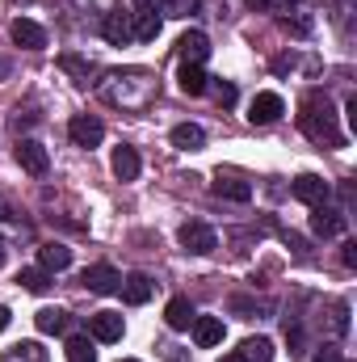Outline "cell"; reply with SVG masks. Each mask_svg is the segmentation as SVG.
<instances>
[{
  "label": "cell",
  "instance_id": "5",
  "mask_svg": "<svg viewBox=\"0 0 357 362\" xmlns=\"http://www.w3.org/2000/svg\"><path fill=\"white\" fill-rule=\"evenodd\" d=\"M290 194L298 198V202H307V206H315V202H328V194H332V185L324 177H315V173H298V177L290 181Z\"/></svg>",
  "mask_w": 357,
  "mask_h": 362
},
{
  "label": "cell",
  "instance_id": "9",
  "mask_svg": "<svg viewBox=\"0 0 357 362\" xmlns=\"http://www.w3.org/2000/svg\"><path fill=\"white\" fill-rule=\"evenodd\" d=\"M80 282L89 286L92 295H114L122 286V274L114 270V266H89V270L80 274Z\"/></svg>",
  "mask_w": 357,
  "mask_h": 362
},
{
  "label": "cell",
  "instance_id": "14",
  "mask_svg": "<svg viewBox=\"0 0 357 362\" xmlns=\"http://www.w3.org/2000/svg\"><path fill=\"white\" fill-rule=\"evenodd\" d=\"M89 329L97 341H122V316L118 312H97L89 316Z\"/></svg>",
  "mask_w": 357,
  "mask_h": 362
},
{
  "label": "cell",
  "instance_id": "29",
  "mask_svg": "<svg viewBox=\"0 0 357 362\" xmlns=\"http://www.w3.org/2000/svg\"><path fill=\"white\" fill-rule=\"evenodd\" d=\"M282 25L294 30V34H307L311 30V17H303V8H298V17H282Z\"/></svg>",
  "mask_w": 357,
  "mask_h": 362
},
{
  "label": "cell",
  "instance_id": "24",
  "mask_svg": "<svg viewBox=\"0 0 357 362\" xmlns=\"http://www.w3.org/2000/svg\"><path fill=\"white\" fill-rule=\"evenodd\" d=\"M63 358H68V362H97V350H92L89 337H68Z\"/></svg>",
  "mask_w": 357,
  "mask_h": 362
},
{
  "label": "cell",
  "instance_id": "38",
  "mask_svg": "<svg viewBox=\"0 0 357 362\" xmlns=\"http://www.w3.org/2000/svg\"><path fill=\"white\" fill-rule=\"evenodd\" d=\"M337 362H349V358H337Z\"/></svg>",
  "mask_w": 357,
  "mask_h": 362
},
{
  "label": "cell",
  "instance_id": "11",
  "mask_svg": "<svg viewBox=\"0 0 357 362\" xmlns=\"http://www.w3.org/2000/svg\"><path fill=\"white\" fill-rule=\"evenodd\" d=\"M118 291H122V299H126V303H135V308H143V303L152 299V291H156V282H152L147 274H126Z\"/></svg>",
  "mask_w": 357,
  "mask_h": 362
},
{
  "label": "cell",
  "instance_id": "26",
  "mask_svg": "<svg viewBox=\"0 0 357 362\" xmlns=\"http://www.w3.org/2000/svg\"><path fill=\"white\" fill-rule=\"evenodd\" d=\"M206 93H210L219 105H236V85H231V81H214V85H206Z\"/></svg>",
  "mask_w": 357,
  "mask_h": 362
},
{
  "label": "cell",
  "instance_id": "31",
  "mask_svg": "<svg viewBox=\"0 0 357 362\" xmlns=\"http://www.w3.org/2000/svg\"><path fill=\"white\" fill-rule=\"evenodd\" d=\"M244 4H248V8H269L273 0H244Z\"/></svg>",
  "mask_w": 357,
  "mask_h": 362
},
{
  "label": "cell",
  "instance_id": "25",
  "mask_svg": "<svg viewBox=\"0 0 357 362\" xmlns=\"http://www.w3.org/2000/svg\"><path fill=\"white\" fill-rule=\"evenodd\" d=\"M0 362H47V354H42V346H34V341H21V346H13V350H8Z\"/></svg>",
  "mask_w": 357,
  "mask_h": 362
},
{
  "label": "cell",
  "instance_id": "37",
  "mask_svg": "<svg viewBox=\"0 0 357 362\" xmlns=\"http://www.w3.org/2000/svg\"><path fill=\"white\" fill-rule=\"evenodd\" d=\"M0 266H4V245H0Z\"/></svg>",
  "mask_w": 357,
  "mask_h": 362
},
{
  "label": "cell",
  "instance_id": "28",
  "mask_svg": "<svg viewBox=\"0 0 357 362\" xmlns=\"http://www.w3.org/2000/svg\"><path fill=\"white\" fill-rule=\"evenodd\" d=\"M198 8V0H164V13L169 17H189Z\"/></svg>",
  "mask_w": 357,
  "mask_h": 362
},
{
  "label": "cell",
  "instance_id": "27",
  "mask_svg": "<svg viewBox=\"0 0 357 362\" xmlns=\"http://www.w3.org/2000/svg\"><path fill=\"white\" fill-rule=\"evenodd\" d=\"M17 282H21L25 291H34V295H38V291H47V270H21V274H17Z\"/></svg>",
  "mask_w": 357,
  "mask_h": 362
},
{
  "label": "cell",
  "instance_id": "12",
  "mask_svg": "<svg viewBox=\"0 0 357 362\" xmlns=\"http://www.w3.org/2000/svg\"><path fill=\"white\" fill-rule=\"evenodd\" d=\"M109 169H114V177H118V181H135L143 165H139V152L122 144V148H114V156H109Z\"/></svg>",
  "mask_w": 357,
  "mask_h": 362
},
{
  "label": "cell",
  "instance_id": "1",
  "mask_svg": "<svg viewBox=\"0 0 357 362\" xmlns=\"http://www.w3.org/2000/svg\"><path fill=\"white\" fill-rule=\"evenodd\" d=\"M298 127H303L307 139H315V144H328V148H341V144H345V131L337 127L332 101H328L324 93H307L303 114H298Z\"/></svg>",
  "mask_w": 357,
  "mask_h": 362
},
{
  "label": "cell",
  "instance_id": "33",
  "mask_svg": "<svg viewBox=\"0 0 357 362\" xmlns=\"http://www.w3.org/2000/svg\"><path fill=\"white\" fill-rule=\"evenodd\" d=\"M8 215H13V211H8V202L0 198V219H8Z\"/></svg>",
  "mask_w": 357,
  "mask_h": 362
},
{
  "label": "cell",
  "instance_id": "8",
  "mask_svg": "<svg viewBox=\"0 0 357 362\" xmlns=\"http://www.w3.org/2000/svg\"><path fill=\"white\" fill-rule=\"evenodd\" d=\"M8 34H13V42L25 47V51H42V47H47V30H42L38 21H30V17H17V21L8 25Z\"/></svg>",
  "mask_w": 357,
  "mask_h": 362
},
{
  "label": "cell",
  "instance_id": "20",
  "mask_svg": "<svg viewBox=\"0 0 357 362\" xmlns=\"http://www.w3.org/2000/svg\"><path fill=\"white\" fill-rule=\"evenodd\" d=\"M164 320H169V329H189V325H193V303H189L185 295H177V299L164 308Z\"/></svg>",
  "mask_w": 357,
  "mask_h": 362
},
{
  "label": "cell",
  "instance_id": "22",
  "mask_svg": "<svg viewBox=\"0 0 357 362\" xmlns=\"http://www.w3.org/2000/svg\"><path fill=\"white\" fill-rule=\"evenodd\" d=\"M101 34H105L114 47H122V42L131 38V21H126V13H109V17L101 21Z\"/></svg>",
  "mask_w": 357,
  "mask_h": 362
},
{
  "label": "cell",
  "instance_id": "19",
  "mask_svg": "<svg viewBox=\"0 0 357 362\" xmlns=\"http://www.w3.org/2000/svg\"><path fill=\"white\" fill-rule=\"evenodd\" d=\"M206 144V131L198 127V122H181V127H173V148H181V152H198Z\"/></svg>",
  "mask_w": 357,
  "mask_h": 362
},
{
  "label": "cell",
  "instance_id": "10",
  "mask_svg": "<svg viewBox=\"0 0 357 362\" xmlns=\"http://www.w3.org/2000/svg\"><path fill=\"white\" fill-rule=\"evenodd\" d=\"M177 51H181L185 64H206V59H210V38H206L202 30H189V34H181Z\"/></svg>",
  "mask_w": 357,
  "mask_h": 362
},
{
  "label": "cell",
  "instance_id": "6",
  "mask_svg": "<svg viewBox=\"0 0 357 362\" xmlns=\"http://www.w3.org/2000/svg\"><path fill=\"white\" fill-rule=\"evenodd\" d=\"M282 114H286V101H282L277 93H257L253 105H248V122H253V127H269V122H277Z\"/></svg>",
  "mask_w": 357,
  "mask_h": 362
},
{
  "label": "cell",
  "instance_id": "32",
  "mask_svg": "<svg viewBox=\"0 0 357 362\" xmlns=\"http://www.w3.org/2000/svg\"><path fill=\"white\" fill-rule=\"evenodd\" d=\"M8 329V308H0V333Z\"/></svg>",
  "mask_w": 357,
  "mask_h": 362
},
{
  "label": "cell",
  "instance_id": "2",
  "mask_svg": "<svg viewBox=\"0 0 357 362\" xmlns=\"http://www.w3.org/2000/svg\"><path fill=\"white\" fill-rule=\"evenodd\" d=\"M177 240H181V249H185V253H193V257H206V253H214V249H219V236H214L206 223H181Z\"/></svg>",
  "mask_w": 357,
  "mask_h": 362
},
{
  "label": "cell",
  "instance_id": "13",
  "mask_svg": "<svg viewBox=\"0 0 357 362\" xmlns=\"http://www.w3.org/2000/svg\"><path fill=\"white\" fill-rule=\"evenodd\" d=\"M193 341L202 346V350H210V346H219L223 341V320L219 316H193Z\"/></svg>",
  "mask_w": 357,
  "mask_h": 362
},
{
  "label": "cell",
  "instance_id": "4",
  "mask_svg": "<svg viewBox=\"0 0 357 362\" xmlns=\"http://www.w3.org/2000/svg\"><path fill=\"white\" fill-rule=\"evenodd\" d=\"M345 211H337V206H328V202H315V215H311V232L315 236H324V240H332V236H341L345 232Z\"/></svg>",
  "mask_w": 357,
  "mask_h": 362
},
{
  "label": "cell",
  "instance_id": "7",
  "mask_svg": "<svg viewBox=\"0 0 357 362\" xmlns=\"http://www.w3.org/2000/svg\"><path fill=\"white\" fill-rule=\"evenodd\" d=\"M17 165H21L30 177H42V173L51 169V156H47V148H42L38 139H21V144H17Z\"/></svg>",
  "mask_w": 357,
  "mask_h": 362
},
{
  "label": "cell",
  "instance_id": "36",
  "mask_svg": "<svg viewBox=\"0 0 357 362\" xmlns=\"http://www.w3.org/2000/svg\"><path fill=\"white\" fill-rule=\"evenodd\" d=\"M139 4H143V13H152V8H147V4H152V0H139Z\"/></svg>",
  "mask_w": 357,
  "mask_h": 362
},
{
  "label": "cell",
  "instance_id": "23",
  "mask_svg": "<svg viewBox=\"0 0 357 362\" xmlns=\"http://www.w3.org/2000/svg\"><path fill=\"white\" fill-rule=\"evenodd\" d=\"M240 358L244 362H269L273 358V341H269V337H248V341L240 346Z\"/></svg>",
  "mask_w": 357,
  "mask_h": 362
},
{
  "label": "cell",
  "instance_id": "39",
  "mask_svg": "<svg viewBox=\"0 0 357 362\" xmlns=\"http://www.w3.org/2000/svg\"><path fill=\"white\" fill-rule=\"evenodd\" d=\"M122 362H135V358H122Z\"/></svg>",
  "mask_w": 357,
  "mask_h": 362
},
{
  "label": "cell",
  "instance_id": "3",
  "mask_svg": "<svg viewBox=\"0 0 357 362\" xmlns=\"http://www.w3.org/2000/svg\"><path fill=\"white\" fill-rule=\"evenodd\" d=\"M68 135H72L76 148H97V144L105 139V127H101L97 114H76V118L68 122Z\"/></svg>",
  "mask_w": 357,
  "mask_h": 362
},
{
  "label": "cell",
  "instance_id": "18",
  "mask_svg": "<svg viewBox=\"0 0 357 362\" xmlns=\"http://www.w3.org/2000/svg\"><path fill=\"white\" fill-rule=\"evenodd\" d=\"M34 325H38V333H47V337H55V333H68V325H72V316H68L63 308H42V312L34 316Z\"/></svg>",
  "mask_w": 357,
  "mask_h": 362
},
{
  "label": "cell",
  "instance_id": "15",
  "mask_svg": "<svg viewBox=\"0 0 357 362\" xmlns=\"http://www.w3.org/2000/svg\"><path fill=\"white\" fill-rule=\"evenodd\" d=\"M210 189L219 194V198H231V202H248L253 198V185L240 177H227V173H219V177L210 181Z\"/></svg>",
  "mask_w": 357,
  "mask_h": 362
},
{
  "label": "cell",
  "instance_id": "35",
  "mask_svg": "<svg viewBox=\"0 0 357 362\" xmlns=\"http://www.w3.org/2000/svg\"><path fill=\"white\" fill-rule=\"evenodd\" d=\"M4 76H8V59H0V81H4Z\"/></svg>",
  "mask_w": 357,
  "mask_h": 362
},
{
  "label": "cell",
  "instance_id": "21",
  "mask_svg": "<svg viewBox=\"0 0 357 362\" xmlns=\"http://www.w3.org/2000/svg\"><path fill=\"white\" fill-rule=\"evenodd\" d=\"M131 38H139V42H156V38H160V17H156V13H135Z\"/></svg>",
  "mask_w": 357,
  "mask_h": 362
},
{
  "label": "cell",
  "instance_id": "30",
  "mask_svg": "<svg viewBox=\"0 0 357 362\" xmlns=\"http://www.w3.org/2000/svg\"><path fill=\"white\" fill-rule=\"evenodd\" d=\"M345 266H349V270L357 266V245H345Z\"/></svg>",
  "mask_w": 357,
  "mask_h": 362
},
{
  "label": "cell",
  "instance_id": "34",
  "mask_svg": "<svg viewBox=\"0 0 357 362\" xmlns=\"http://www.w3.org/2000/svg\"><path fill=\"white\" fill-rule=\"evenodd\" d=\"M219 362H244V358H240V354H223Z\"/></svg>",
  "mask_w": 357,
  "mask_h": 362
},
{
  "label": "cell",
  "instance_id": "16",
  "mask_svg": "<svg viewBox=\"0 0 357 362\" xmlns=\"http://www.w3.org/2000/svg\"><path fill=\"white\" fill-rule=\"evenodd\" d=\"M38 262H42V270H47V274L68 270V266H72V249H68V245H59V240H51V245H42V249H38Z\"/></svg>",
  "mask_w": 357,
  "mask_h": 362
},
{
  "label": "cell",
  "instance_id": "17",
  "mask_svg": "<svg viewBox=\"0 0 357 362\" xmlns=\"http://www.w3.org/2000/svg\"><path fill=\"white\" fill-rule=\"evenodd\" d=\"M177 85H181V93H189V97H202V93H206V85H210V76L202 72V64H181Z\"/></svg>",
  "mask_w": 357,
  "mask_h": 362
}]
</instances>
